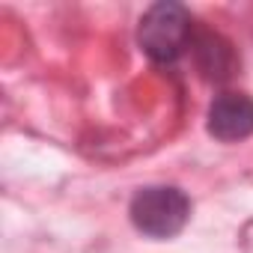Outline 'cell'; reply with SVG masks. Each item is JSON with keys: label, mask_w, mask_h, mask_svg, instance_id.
<instances>
[{"label": "cell", "mask_w": 253, "mask_h": 253, "mask_svg": "<svg viewBox=\"0 0 253 253\" xmlns=\"http://www.w3.org/2000/svg\"><path fill=\"white\" fill-rule=\"evenodd\" d=\"M137 39L146 57H152L155 63H173L185 54V48L194 39L191 12L182 3H173V0L152 3L140 18Z\"/></svg>", "instance_id": "6da1fadb"}, {"label": "cell", "mask_w": 253, "mask_h": 253, "mask_svg": "<svg viewBox=\"0 0 253 253\" xmlns=\"http://www.w3.org/2000/svg\"><path fill=\"white\" fill-rule=\"evenodd\" d=\"M128 214L137 232L149 238H173L191 217V200L173 185H149L134 194Z\"/></svg>", "instance_id": "7a4b0ae2"}, {"label": "cell", "mask_w": 253, "mask_h": 253, "mask_svg": "<svg viewBox=\"0 0 253 253\" xmlns=\"http://www.w3.org/2000/svg\"><path fill=\"white\" fill-rule=\"evenodd\" d=\"M206 128L220 143H238L253 134V98L244 92H223L211 101Z\"/></svg>", "instance_id": "3957f363"}, {"label": "cell", "mask_w": 253, "mask_h": 253, "mask_svg": "<svg viewBox=\"0 0 253 253\" xmlns=\"http://www.w3.org/2000/svg\"><path fill=\"white\" fill-rule=\"evenodd\" d=\"M191 48H194V54H197V66H200V72H203L209 81H223V78L232 75V69H235L232 45L223 42L217 33L203 30L197 39H191Z\"/></svg>", "instance_id": "277c9868"}]
</instances>
